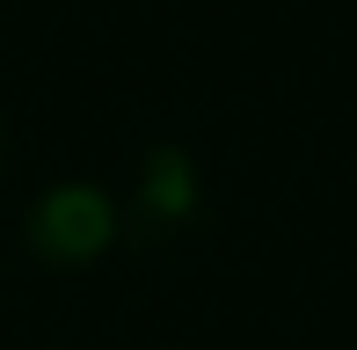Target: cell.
Returning a JSON list of instances; mask_svg holds the SVG:
<instances>
[{
    "instance_id": "cell-1",
    "label": "cell",
    "mask_w": 357,
    "mask_h": 350,
    "mask_svg": "<svg viewBox=\"0 0 357 350\" xmlns=\"http://www.w3.org/2000/svg\"><path fill=\"white\" fill-rule=\"evenodd\" d=\"M117 197H109L102 183H52L37 204H29V248H37L44 263H95L117 248Z\"/></svg>"
},
{
    "instance_id": "cell-2",
    "label": "cell",
    "mask_w": 357,
    "mask_h": 350,
    "mask_svg": "<svg viewBox=\"0 0 357 350\" xmlns=\"http://www.w3.org/2000/svg\"><path fill=\"white\" fill-rule=\"evenodd\" d=\"M190 204H197V168H190V153H153L139 175V212L146 219H190Z\"/></svg>"
}]
</instances>
